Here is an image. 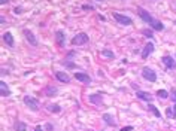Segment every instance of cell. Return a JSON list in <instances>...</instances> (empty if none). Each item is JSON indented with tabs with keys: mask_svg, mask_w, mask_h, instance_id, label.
Returning a JSON list of instances; mask_svg holds the SVG:
<instances>
[{
	"mask_svg": "<svg viewBox=\"0 0 176 131\" xmlns=\"http://www.w3.org/2000/svg\"><path fill=\"white\" fill-rule=\"evenodd\" d=\"M73 57H75V52L70 51V52H69V58H73Z\"/></svg>",
	"mask_w": 176,
	"mask_h": 131,
	"instance_id": "32",
	"label": "cell"
},
{
	"mask_svg": "<svg viewBox=\"0 0 176 131\" xmlns=\"http://www.w3.org/2000/svg\"><path fill=\"white\" fill-rule=\"evenodd\" d=\"M88 42H90V39H88L87 33H79L72 39V45H75V46H82V45H85Z\"/></svg>",
	"mask_w": 176,
	"mask_h": 131,
	"instance_id": "1",
	"label": "cell"
},
{
	"mask_svg": "<svg viewBox=\"0 0 176 131\" xmlns=\"http://www.w3.org/2000/svg\"><path fill=\"white\" fill-rule=\"evenodd\" d=\"M24 36H26V39L29 40V43H30V45H33V46H37V40H36L34 34H33L30 30H24Z\"/></svg>",
	"mask_w": 176,
	"mask_h": 131,
	"instance_id": "12",
	"label": "cell"
},
{
	"mask_svg": "<svg viewBox=\"0 0 176 131\" xmlns=\"http://www.w3.org/2000/svg\"><path fill=\"white\" fill-rule=\"evenodd\" d=\"M88 100H90V103H93L94 106H102V103H103L100 94H91L90 97H88Z\"/></svg>",
	"mask_w": 176,
	"mask_h": 131,
	"instance_id": "10",
	"label": "cell"
},
{
	"mask_svg": "<svg viewBox=\"0 0 176 131\" xmlns=\"http://www.w3.org/2000/svg\"><path fill=\"white\" fill-rule=\"evenodd\" d=\"M15 130L17 131H26L27 130V127H26V124H24V122H15Z\"/></svg>",
	"mask_w": 176,
	"mask_h": 131,
	"instance_id": "22",
	"label": "cell"
},
{
	"mask_svg": "<svg viewBox=\"0 0 176 131\" xmlns=\"http://www.w3.org/2000/svg\"><path fill=\"white\" fill-rule=\"evenodd\" d=\"M24 104H26L29 109H31L33 112L39 110V103H37V100L34 97H31V95H26V97H24Z\"/></svg>",
	"mask_w": 176,
	"mask_h": 131,
	"instance_id": "2",
	"label": "cell"
},
{
	"mask_svg": "<svg viewBox=\"0 0 176 131\" xmlns=\"http://www.w3.org/2000/svg\"><path fill=\"white\" fill-rule=\"evenodd\" d=\"M82 9H85V10H93V9H94V6H90V5H82Z\"/></svg>",
	"mask_w": 176,
	"mask_h": 131,
	"instance_id": "26",
	"label": "cell"
},
{
	"mask_svg": "<svg viewBox=\"0 0 176 131\" xmlns=\"http://www.w3.org/2000/svg\"><path fill=\"white\" fill-rule=\"evenodd\" d=\"M137 12H139V17L145 21V22H148V24H151V21H152L154 18L152 17H151V14H149V12H146L145 9H142V8H139V9H137Z\"/></svg>",
	"mask_w": 176,
	"mask_h": 131,
	"instance_id": "7",
	"label": "cell"
},
{
	"mask_svg": "<svg viewBox=\"0 0 176 131\" xmlns=\"http://www.w3.org/2000/svg\"><path fill=\"white\" fill-rule=\"evenodd\" d=\"M102 55H103V57H106V58H109V60L115 58V54H114L112 51H109V49H103V51H102Z\"/></svg>",
	"mask_w": 176,
	"mask_h": 131,
	"instance_id": "21",
	"label": "cell"
},
{
	"mask_svg": "<svg viewBox=\"0 0 176 131\" xmlns=\"http://www.w3.org/2000/svg\"><path fill=\"white\" fill-rule=\"evenodd\" d=\"M67 67H70V69H75V67H76V66H75L73 63H67Z\"/></svg>",
	"mask_w": 176,
	"mask_h": 131,
	"instance_id": "30",
	"label": "cell"
},
{
	"mask_svg": "<svg viewBox=\"0 0 176 131\" xmlns=\"http://www.w3.org/2000/svg\"><path fill=\"white\" fill-rule=\"evenodd\" d=\"M75 77H76V81H79V82H82V84H91V77L88 76L87 73L78 72L76 75H75Z\"/></svg>",
	"mask_w": 176,
	"mask_h": 131,
	"instance_id": "9",
	"label": "cell"
},
{
	"mask_svg": "<svg viewBox=\"0 0 176 131\" xmlns=\"http://www.w3.org/2000/svg\"><path fill=\"white\" fill-rule=\"evenodd\" d=\"M166 116L169 118V119H172V118L175 116V113H173V109H172V107H167V109H166Z\"/></svg>",
	"mask_w": 176,
	"mask_h": 131,
	"instance_id": "24",
	"label": "cell"
},
{
	"mask_svg": "<svg viewBox=\"0 0 176 131\" xmlns=\"http://www.w3.org/2000/svg\"><path fill=\"white\" fill-rule=\"evenodd\" d=\"M34 131H42V127H41V125H37V127H36V130H34Z\"/></svg>",
	"mask_w": 176,
	"mask_h": 131,
	"instance_id": "34",
	"label": "cell"
},
{
	"mask_svg": "<svg viewBox=\"0 0 176 131\" xmlns=\"http://www.w3.org/2000/svg\"><path fill=\"white\" fill-rule=\"evenodd\" d=\"M8 3V0H0V5H6Z\"/></svg>",
	"mask_w": 176,
	"mask_h": 131,
	"instance_id": "35",
	"label": "cell"
},
{
	"mask_svg": "<svg viewBox=\"0 0 176 131\" xmlns=\"http://www.w3.org/2000/svg\"><path fill=\"white\" fill-rule=\"evenodd\" d=\"M57 94H58V89L54 88V86H48V88L45 89V95H48V97H54V95H57Z\"/></svg>",
	"mask_w": 176,
	"mask_h": 131,
	"instance_id": "18",
	"label": "cell"
},
{
	"mask_svg": "<svg viewBox=\"0 0 176 131\" xmlns=\"http://www.w3.org/2000/svg\"><path fill=\"white\" fill-rule=\"evenodd\" d=\"M3 40H5V43H6L9 48H14V37H12V34H10L9 31L3 34Z\"/></svg>",
	"mask_w": 176,
	"mask_h": 131,
	"instance_id": "16",
	"label": "cell"
},
{
	"mask_svg": "<svg viewBox=\"0 0 176 131\" xmlns=\"http://www.w3.org/2000/svg\"><path fill=\"white\" fill-rule=\"evenodd\" d=\"M55 42L58 43V46H64L66 39H64V31H63V30L55 31Z\"/></svg>",
	"mask_w": 176,
	"mask_h": 131,
	"instance_id": "11",
	"label": "cell"
},
{
	"mask_svg": "<svg viewBox=\"0 0 176 131\" xmlns=\"http://www.w3.org/2000/svg\"><path fill=\"white\" fill-rule=\"evenodd\" d=\"M136 95H137V98L142 100V101H146V103L152 101V95H151L149 93H145V91H137Z\"/></svg>",
	"mask_w": 176,
	"mask_h": 131,
	"instance_id": "8",
	"label": "cell"
},
{
	"mask_svg": "<svg viewBox=\"0 0 176 131\" xmlns=\"http://www.w3.org/2000/svg\"><path fill=\"white\" fill-rule=\"evenodd\" d=\"M148 109H149L151 112H152V113H154V115H155L157 118H161V113H160V110H158V109H157V107L154 106L152 103H149V104H148Z\"/></svg>",
	"mask_w": 176,
	"mask_h": 131,
	"instance_id": "20",
	"label": "cell"
},
{
	"mask_svg": "<svg viewBox=\"0 0 176 131\" xmlns=\"http://www.w3.org/2000/svg\"><path fill=\"white\" fill-rule=\"evenodd\" d=\"M175 24H176V21H175Z\"/></svg>",
	"mask_w": 176,
	"mask_h": 131,
	"instance_id": "36",
	"label": "cell"
},
{
	"mask_svg": "<svg viewBox=\"0 0 176 131\" xmlns=\"http://www.w3.org/2000/svg\"><path fill=\"white\" fill-rule=\"evenodd\" d=\"M172 100L176 103V89H173V91H172Z\"/></svg>",
	"mask_w": 176,
	"mask_h": 131,
	"instance_id": "28",
	"label": "cell"
},
{
	"mask_svg": "<svg viewBox=\"0 0 176 131\" xmlns=\"http://www.w3.org/2000/svg\"><path fill=\"white\" fill-rule=\"evenodd\" d=\"M48 110L52 112V113H60L61 112V107L58 104H48Z\"/></svg>",
	"mask_w": 176,
	"mask_h": 131,
	"instance_id": "19",
	"label": "cell"
},
{
	"mask_svg": "<svg viewBox=\"0 0 176 131\" xmlns=\"http://www.w3.org/2000/svg\"><path fill=\"white\" fill-rule=\"evenodd\" d=\"M5 21H6V20H5V17H0V22L5 24Z\"/></svg>",
	"mask_w": 176,
	"mask_h": 131,
	"instance_id": "33",
	"label": "cell"
},
{
	"mask_svg": "<svg viewBox=\"0 0 176 131\" xmlns=\"http://www.w3.org/2000/svg\"><path fill=\"white\" fill-rule=\"evenodd\" d=\"M142 34H143V36H146V37H151V39L154 37L152 31H149V30H142Z\"/></svg>",
	"mask_w": 176,
	"mask_h": 131,
	"instance_id": "25",
	"label": "cell"
},
{
	"mask_svg": "<svg viewBox=\"0 0 176 131\" xmlns=\"http://www.w3.org/2000/svg\"><path fill=\"white\" fill-rule=\"evenodd\" d=\"M151 27H152V30H157V31H163V30H164V25H163V22L158 21V20H155V18L151 21Z\"/></svg>",
	"mask_w": 176,
	"mask_h": 131,
	"instance_id": "14",
	"label": "cell"
},
{
	"mask_svg": "<svg viewBox=\"0 0 176 131\" xmlns=\"http://www.w3.org/2000/svg\"><path fill=\"white\" fill-rule=\"evenodd\" d=\"M0 94H2V97H8V95H10V89H9V86L6 85V82H0Z\"/></svg>",
	"mask_w": 176,
	"mask_h": 131,
	"instance_id": "15",
	"label": "cell"
},
{
	"mask_svg": "<svg viewBox=\"0 0 176 131\" xmlns=\"http://www.w3.org/2000/svg\"><path fill=\"white\" fill-rule=\"evenodd\" d=\"M97 18H98L100 21H106V18H105L103 15H97Z\"/></svg>",
	"mask_w": 176,
	"mask_h": 131,
	"instance_id": "31",
	"label": "cell"
},
{
	"mask_svg": "<svg viewBox=\"0 0 176 131\" xmlns=\"http://www.w3.org/2000/svg\"><path fill=\"white\" fill-rule=\"evenodd\" d=\"M157 95H158L160 98H167V97H169V93H167L166 89H160L158 93H157Z\"/></svg>",
	"mask_w": 176,
	"mask_h": 131,
	"instance_id": "23",
	"label": "cell"
},
{
	"mask_svg": "<svg viewBox=\"0 0 176 131\" xmlns=\"http://www.w3.org/2000/svg\"><path fill=\"white\" fill-rule=\"evenodd\" d=\"M112 17L115 18V21H117V22H119V24H122V25H130V24L133 22L130 17L122 15V14H118V12H114V14H112Z\"/></svg>",
	"mask_w": 176,
	"mask_h": 131,
	"instance_id": "4",
	"label": "cell"
},
{
	"mask_svg": "<svg viewBox=\"0 0 176 131\" xmlns=\"http://www.w3.org/2000/svg\"><path fill=\"white\" fill-rule=\"evenodd\" d=\"M142 77H145L146 81H149V82H155L157 81V73L151 69V67H143V70H142Z\"/></svg>",
	"mask_w": 176,
	"mask_h": 131,
	"instance_id": "3",
	"label": "cell"
},
{
	"mask_svg": "<svg viewBox=\"0 0 176 131\" xmlns=\"http://www.w3.org/2000/svg\"><path fill=\"white\" fill-rule=\"evenodd\" d=\"M103 121H105L109 127H114V125H115V119L112 118L110 113H103Z\"/></svg>",
	"mask_w": 176,
	"mask_h": 131,
	"instance_id": "17",
	"label": "cell"
},
{
	"mask_svg": "<svg viewBox=\"0 0 176 131\" xmlns=\"http://www.w3.org/2000/svg\"><path fill=\"white\" fill-rule=\"evenodd\" d=\"M45 128H46L48 131H52V130H54V127H52V124H46V125H45Z\"/></svg>",
	"mask_w": 176,
	"mask_h": 131,
	"instance_id": "27",
	"label": "cell"
},
{
	"mask_svg": "<svg viewBox=\"0 0 176 131\" xmlns=\"http://www.w3.org/2000/svg\"><path fill=\"white\" fill-rule=\"evenodd\" d=\"M133 130V127H124V128H121V131H131Z\"/></svg>",
	"mask_w": 176,
	"mask_h": 131,
	"instance_id": "29",
	"label": "cell"
},
{
	"mask_svg": "<svg viewBox=\"0 0 176 131\" xmlns=\"http://www.w3.org/2000/svg\"><path fill=\"white\" fill-rule=\"evenodd\" d=\"M154 48H155V46H154V43H152V42H148V43L145 45L143 51H142V58H143V60H146V58H148L151 54H152V52H154Z\"/></svg>",
	"mask_w": 176,
	"mask_h": 131,
	"instance_id": "6",
	"label": "cell"
},
{
	"mask_svg": "<svg viewBox=\"0 0 176 131\" xmlns=\"http://www.w3.org/2000/svg\"><path fill=\"white\" fill-rule=\"evenodd\" d=\"M161 63L164 64L167 69H172V70L176 69V61H175V58H172L170 55H164V57L161 58Z\"/></svg>",
	"mask_w": 176,
	"mask_h": 131,
	"instance_id": "5",
	"label": "cell"
},
{
	"mask_svg": "<svg viewBox=\"0 0 176 131\" xmlns=\"http://www.w3.org/2000/svg\"><path fill=\"white\" fill-rule=\"evenodd\" d=\"M55 77H57L60 82H63V84H69V81H70L69 75L64 73V72H55Z\"/></svg>",
	"mask_w": 176,
	"mask_h": 131,
	"instance_id": "13",
	"label": "cell"
}]
</instances>
